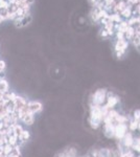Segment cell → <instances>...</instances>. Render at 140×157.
Listing matches in <instances>:
<instances>
[{
	"mask_svg": "<svg viewBox=\"0 0 140 157\" xmlns=\"http://www.w3.org/2000/svg\"><path fill=\"white\" fill-rule=\"evenodd\" d=\"M107 98V93L106 90H97L93 96V103L94 106H100L104 103V101Z\"/></svg>",
	"mask_w": 140,
	"mask_h": 157,
	"instance_id": "1",
	"label": "cell"
},
{
	"mask_svg": "<svg viewBox=\"0 0 140 157\" xmlns=\"http://www.w3.org/2000/svg\"><path fill=\"white\" fill-rule=\"evenodd\" d=\"M127 134V126L125 124H118L114 127V135L117 138H122Z\"/></svg>",
	"mask_w": 140,
	"mask_h": 157,
	"instance_id": "2",
	"label": "cell"
},
{
	"mask_svg": "<svg viewBox=\"0 0 140 157\" xmlns=\"http://www.w3.org/2000/svg\"><path fill=\"white\" fill-rule=\"evenodd\" d=\"M125 140H123V144H125V147H132L134 144V138L132 137L131 134H125Z\"/></svg>",
	"mask_w": 140,
	"mask_h": 157,
	"instance_id": "3",
	"label": "cell"
},
{
	"mask_svg": "<svg viewBox=\"0 0 140 157\" xmlns=\"http://www.w3.org/2000/svg\"><path fill=\"white\" fill-rule=\"evenodd\" d=\"M134 117H135L136 121H139L140 119V110H137L134 112Z\"/></svg>",
	"mask_w": 140,
	"mask_h": 157,
	"instance_id": "4",
	"label": "cell"
}]
</instances>
